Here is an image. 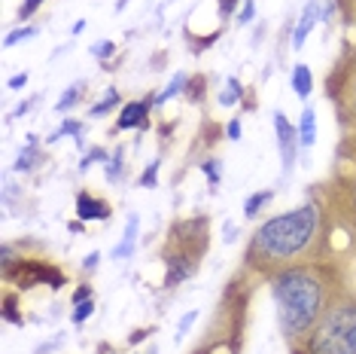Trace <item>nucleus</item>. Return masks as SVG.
Wrapping results in <instances>:
<instances>
[{
	"label": "nucleus",
	"instance_id": "nucleus-1",
	"mask_svg": "<svg viewBox=\"0 0 356 354\" xmlns=\"http://www.w3.org/2000/svg\"><path fill=\"white\" fill-rule=\"evenodd\" d=\"M274 305H277L280 330L289 339L311 333L320 324V311L326 305L323 281L311 269H286L274 278Z\"/></svg>",
	"mask_w": 356,
	"mask_h": 354
},
{
	"label": "nucleus",
	"instance_id": "nucleus-10",
	"mask_svg": "<svg viewBox=\"0 0 356 354\" xmlns=\"http://www.w3.org/2000/svg\"><path fill=\"white\" fill-rule=\"evenodd\" d=\"M293 88H296V95L302 101L311 98V92H314V77H311V68L307 64H296L293 68Z\"/></svg>",
	"mask_w": 356,
	"mask_h": 354
},
{
	"label": "nucleus",
	"instance_id": "nucleus-32",
	"mask_svg": "<svg viewBox=\"0 0 356 354\" xmlns=\"http://www.w3.org/2000/svg\"><path fill=\"white\" fill-rule=\"evenodd\" d=\"M25 83H28V74H15V77L10 79V88H22Z\"/></svg>",
	"mask_w": 356,
	"mask_h": 354
},
{
	"label": "nucleus",
	"instance_id": "nucleus-2",
	"mask_svg": "<svg viewBox=\"0 0 356 354\" xmlns=\"http://www.w3.org/2000/svg\"><path fill=\"white\" fill-rule=\"evenodd\" d=\"M320 229V208L307 202L296 211H286L280 217H271L256 229L253 241H250V256L262 266L271 263H286L298 256L311 245V238Z\"/></svg>",
	"mask_w": 356,
	"mask_h": 354
},
{
	"label": "nucleus",
	"instance_id": "nucleus-8",
	"mask_svg": "<svg viewBox=\"0 0 356 354\" xmlns=\"http://www.w3.org/2000/svg\"><path fill=\"white\" fill-rule=\"evenodd\" d=\"M192 275V260H186V256H168V278H165V284L168 287H177L180 281H186Z\"/></svg>",
	"mask_w": 356,
	"mask_h": 354
},
{
	"label": "nucleus",
	"instance_id": "nucleus-14",
	"mask_svg": "<svg viewBox=\"0 0 356 354\" xmlns=\"http://www.w3.org/2000/svg\"><path fill=\"white\" fill-rule=\"evenodd\" d=\"M116 104H119V92H116V88H110V92H107V98L95 104V107L88 110V114H92V116H104V114H110V110L116 107Z\"/></svg>",
	"mask_w": 356,
	"mask_h": 354
},
{
	"label": "nucleus",
	"instance_id": "nucleus-18",
	"mask_svg": "<svg viewBox=\"0 0 356 354\" xmlns=\"http://www.w3.org/2000/svg\"><path fill=\"white\" fill-rule=\"evenodd\" d=\"M92 315H95V300L79 302V305H76V311H74V324H83V321H88Z\"/></svg>",
	"mask_w": 356,
	"mask_h": 354
},
{
	"label": "nucleus",
	"instance_id": "nucleus-26",
	"mask_svg": "<svg viewBox=\"0 0 356 354\" xmlns=\"http://www.w3.org/2000/svg\"><path fill=\"white\" fill-rule=\"evenodd\" d=\"M107 159H110L107 153H104L101 147H95V150H92V156H86V159H83V168H88L92 162H107Z\"/></svg>",
	"mask_w": 356,
	"mask_h": 354
},
{
	"label": "nucleus",
	"instance_id": "nucleus-19",
	"mask_svg": "<svg viewBox=\"0 0 356 354\" xmlns=\"http://www.w3.org/2000/svg\"><path fill=\"white\" fill-rule=\"evenodd\" d=\"M119 171H122V150L113 153V159H110V165H107V180L116 183L119 180Z\"/></svg>",
	"mask_w": 356,
	"mask_h": 354
},
{
	"label": "nucleus",
	"instance_id": "nucleus-5",
	"mask_svg": "<svg viewBox=\"0 0 356 354\" xmlns=\"http://www.w3.org/2000/svg\"><path fill=\"white\" fill-rule=\"evenodd\" d=\"M76 217L79 220H107L110 208H107L104 199L92 196V192H79L76 196Z\"/></svg>",
	"mask_w": 356,
	"mask_h": 354
},
{
	"label": "nucleus",
	"instance_id": "nucleus-35",
	"mask_svg": "<svg viewBox=\"0 0 356 354\" xmlns=\"http://www.w3.org/2000/svg\"><path fill=\"white\" fill-rule=\"evenodd\" d=\"M149 333H152V330H137V333L131 336V342H140V339H143V336H149Z\"/></svg>",
	"mask_w": 356,
	"mask_h": 354
},
{
	"label": "nucleus",
	"instance_id": "nucleus-38",
	"mask_svg": "<svg viewBox=\"0 0 356 354\" xmlns=\"http://www.w3.org/2000/svg\"><path fill=\"white\" fill-rule=\"evenodd\" d=\"M353 202H356V192H353Z\"/></svg>",
	"mask_w": 356,
	"mask_h": 354
},
{
	"label": "nucleus",
	"instance_id": "nucleus-11",
	"mask_svg": "<svg viewBox=\"0 0 356 354\" xmlns=\"http://www.w3.org/2000/svg\"><path fill=\"white\" fill-rule=\"evenodd\" d=\"M134 238H137V214L128 217L125 236H122V241L116 245V251H113V256H116V260H128V256L134 254Z\"/></svg>",
	"mask_w": 356,
	"mask_h": 354
},
{
	"label": "nucleus",
	"instance_id": "nucleus-21",
	"mask_svg": "<svg viewBox=\"0 0 356 354\" xmlns=\"http://www.w3.org/2000/svg\"><path fill=\"white\" fill-rule=\"evenodd\" d=\"M40 6H43V0H22V6H19V19H31Z\"/></svg>",
	"mask_w": 356,
	"mask_h": 354
},
{
	"label": "nucleus",
	"instance_id": "nucleus-23",
	"mask_svg": "<svg viewBox=\"0 0 356 354\" xmlns=\"http://www.w3.org/2000/svg\"><path fill=\"white\" fill-rule=\"evenodd\" d=\"M201 168H204L207 180H210V183H213V187H216V183H220V171H222V168H220V162H213V159H207V162L201 165Z\"/></svg>",
	"mask_w": 356,
	"mask_h": 354
},
{
	"label": "nucleus",
	"instance_id": "nucleus-28",
	"mask_svg": "<svg viewBox=\"0 0 356 354\" xmlns=\"http://www.w3.org/2000/svg\"><path fill=\"white\" fill-rule=\"evenodd\" d=\"M92 52L98 55V59H107V55L113 52V43H110V40H101V43H95V46H92Z\"/></svg>",
	"mask_w": 356,
	"mask_h": 354
},
{
	"label": "nucleus",
	"instance_id": "nucleus-22",
	"mask_svg": "<svg viewBox=\"0 0 356 354\" xmlns=\"http://www.w3.org/2000/svg\"><path fill=\"white\" fill-rule=\"evenodd\" d=\"M186 92H189L192 101H201V95H204V79L195 77V83H189V79H186Z\"/></svg>",
	"mask_w": 356,
	"mask_h": 354
},
{
	"label": "nucleus",
	"instance_id": "nucleus-29",
	"mask_svg": "<svg viewBox=\"0 0 356 354\" xmlns=\"http://www.w3.org/2000/svg\"><path fill=\"white\" fill-rule=\"evenodd\" d=\"M86 300H92V287H88V284H83V287H76V291H74V302L76 305L86 302Z\"/></svg>",
	"mask_w": 356,
	"mask_h": 354
},
{
	"label": "nucleus",
	"instance_id": "nucleus-3",
	"mask_svg": "<svg viewBox=\"0 0 356 354\" xmlns=\"http://www.w3.org/2000/svg\"><path fill=\"white\" fill-rule=\"evenodd\" d=\"M307 351L311 354H356V305L332 309L314 327Z\"/></svg>",
	"mask_w": 356,
	"mask_h": 354
},
{
	"label": "nucleus",
	"instance_id": "nucleus-17",
	"mask_svg": "<svg viewBox=\"0 0 356 354\" xmlns=\"http://www.w3.org/2000/svg\"><path fill=\"white\" fill-rule=\"evenodd\" d=\"M180 88H186V77H183V74H177V77L171 79V83H168V88H165V92H161V95H159V98H156V101H159V104H165L168 98H174V95H177V92H180Z\"/></svg>",
	"mask_w": 356,
	"mask_h": 354
},
{
	"label": "nucleus",
	"instance_id": "nucleus-37",
	"mask_svg": "<svg viewBox=\"0 0 356 354\" xmlns=\"http://www.w3.org/2000/svg\"><path fill=\"white\" fill-rule=\"evenodd\" d=\"M52 348H55V342H46V345H40V351H37V354H49Z\"/></svg>",
	"mask_w": 356,
	"mask_h": 354
},
{
	"label": "nucleus",
	"instance_id": "nucleus-7",
	"mask_svg": "<svg viewBox=\"0 0 356 354\" xmlns=\"http://www.w3.org/2000/svg\"><path fill=\"white\" fill-rule=\"evenodd\" d=\"M317 19H320V6H317V0H307L305 13H302V22H298L296 37H293V46H296V49H302V43L307 40V34L314 31V25H317Z\"/></svg>",
	"mask_w": 356,
	"mask_h": 354
},
{
	"label": "nucleus",
	"instance_id": "nucleus-27",
	"mask_svg": "<svg viewBox=\"0 0 356 354\" xmlns=\"http://www.w3.org/2000/svg\"><path fill=\"white\" fill-rule=\"evenodd\" d=\"M79 128H83V125H79L76 119H67V123L61 125V132L55 134V138H61V134H74V138H79Z\"/></svg>",
	"mask_w": 356,
	"mask_h": 354
},
{
	"label": "nucleus",
	"instance_id": "nucleus-15",
	"mask_svg": "<svg viewBox=\"0 0 356 354\" xmlns=\"http://www.w3.org/2000/svg\"><path fill=\"white\" fill-rule=\"evenodd\" d=\"M79 95H83V83H76L74 88H67V92H64V95H61V101H58V104H55V107H58V110H61V114H64V110H70V107H74V104H76V98H79Z\"/></svg>",
	"mask_w": 356,
	"mask_h": 354
},
{
	"label": "nucleus",
	"instance_id": "nucleus-16",
	"mask_svg": "<svg viewBox=\"0 0 356 354\" xmlns=\"http://www.w3.org/2000/svg\"><path fill=\"white\" fill-rule=\"evenodd\" d=\"M241 92H244V88H241L238 79H229V86H225V92L220 95V104H225V107H232V104L241 98Z\"/></svg>",
	"mask_w": 356,
	"mask_h": 354
},
{
	"label": "nucleus",
	"instance_id": "nucleus-34",
	"mask_svg": "<svg viewBox=\"0 0 356 354\" xmlns=\"http://www.w3.org/2000/svg\"><path fill=\"white\" fill-rule=\"evenodd\" d=\"M234 3H238V0H220V6H222V15H229V13L234 10Z\"/></svg>",
	"mask_w": 356,
	"mask_h": 354
},
{
	"label": "nucleus",
	"instance_id": "nucleus-13",
	"mask_svg": "<svg viewBox=\"0 0 356 354\" xmlns=\"http://www.w3.org/2000/svg\"><path fill=\"white\" fill-rule=\"evenodd\" d=\"M37 162H40V153L34 147H25V150H22V156L15 159V171H31Z\"/></svg>",
	"mask_w": 356,
	"mask_h": 354
},
{
	"label": "nucleus",
	"instance_id": "nucleus-6",
	"mask_svg": "<svg viewBox=\"0 0 356 354\" xmlns=\"http://www.w3.org/2000/svg\"><path fill=\"white\" fill-rule=\"evenodd\" d=\"M152 101H156V98H143V101H131V104H125L122 114H119V123H116L119 132H128V128H134V125H143V123H147V114H149Z\"/></svg>",
	"mask_w": 356,
	"mask_h": 354
},
{
	"label": "nucleus",
	"instance_id": "nucleus-9",
	"mask_svg": "<svg viewBox=\"0 0 356 354\" xmlns=\"http://www.w3.org/2000/svg\"><path fill=\"white\" fill-rule=\"evenodd\" d=\"M314 141H317V114H314V107H305L302 123H298V144L302 147H314Z\"/></svg>",
	"mask_w": 356,
	"mask_h": 354
},
{
	"label": "nucleus",
	"instance_id": "nucleus-4",
	"mask_svg": "<svg viewBox=\"0 0 356 354\" xmlns=\"http://www.w3.org/2000/svg\"><path fill=\"white\" fill-rule=\"evenodd\" d=\"M274 128H277V147H280V168L283 174L293 171L296 165V147H298V128L283 114H274Z\"/></svg>",
	"mask_w": 356,
	"mask_h": 354
},
{
	"label": "nucleus",
	"instance_id": "nucleus-25",
	"mask_svg": "<svg viewBox=\"0 0 356 354\" xmlns=\"http://www.w3.org/2000/svg\"><path fill=\"white\" fill-rule=\"evenodd\" d=\"M195 318H198V311H186L183 321H180V330H177V339H183V336H186V330L192 327V321H195Z\"/></svg>",
	"mask_w": 356,
	"mask_h": 354
},
{
	"label": "nucleus",
	"instance_id": "nucleus-12",
	"mask_svg": "<svg viewBox=\"0 0 356 354\" xmlns=\"http://www.w3.org/2000/svg\"><path fill=\"white\" fill-rule=\"evenodd\" d=\"M274 199V192L271 190H262V192H253V196L247 199V205H244V217H256L259 211H262L265 205H268Z\"/></svg>",
	"mask_w": 356,
	"mask_h": 354
},
{
	"label": "nucleus",
	"instance_id": "nucleus-33",
	"mask_svg": "<svg viewBox=\"0 0 356 354\" xmlns=\"http://www.w3.org/2000/svg\"><path fill=\"white\" fill-rule=\"evenodd\" d=\"M98 263H101V256H98V254H88L86 260H83V266H86V269H95V266H98Z\"/></svg>",
	"mask_w": 356,
	"mask_h": 354
},
{
	"label": "nucleus",
	"instance_id": "nucleus-30",
	"mask_svg": "<svg viewBox=\"0 0 356 354\" xmlns=\"http://www.w3.org/2000/svg\"><path fill=\"white\" fill-rule=\"evenodd\" d=\"M238 19H241V25H247V22L253 19V0H247V3H244V13H241Z\"/></svg>",
	"mask_w": 356,
	"mask_h": 354
},
{
	"label": "nucleus",
	"instance_id": "nucleus-24",
	"mask_svg": "<svg viewBox=\"0 0 356 354\" xmlns=\"http://www.w3.org/2000/svg\"><path fill=\"white\" fill-rule=\"evenodd\" d=\"M156 174H159V162H149V168L140 177V187H147V190L156 187Z\"/></svg>",
	"mask_w": 356,
	"mask_h": 354
},
{
	"label": "nucleus",
	"instance_id": "nucleus-36",
	"mask_svg": "<svg viewBox=\"0 0 356 354\" xmlns=\"http://www.w3.org/2000/svg\"><path fill=\"white\" fill-rule=\"evenodd\" d=\"M31 104H34V101H25V104H22V107H19V110H15V116H22V114H28V110H31Z\"/></svg>",
	"mask_w": 356,
	"mask_h": 354
},
{
	"label": "nucleus",
	"instance_id": "nucleus-31",
	"mask_svg": "<svg viewBox=\"0 0 356 354\" xmlns=\"http://www.w3.org/2000/svg\"><path fill=\"white\" fill-rule=\"evenodd\" d=\"M229 138L232 141L241 138V119H232V123H229Z\"/></svg>",
	"mask_w": 356,
	"mask_h": 354
},
{
	"label": "nucleus",
	"instance_id": "nucleus-20",
	"mask_svg": "<svg viewBox=\"0 0 356 354\" xmlns=\"http://www.w3.org/2000/svg\"><path fill=\"white\" fill-rule=\"evenodd\" d=\"M37 34V28H22V31H15V34H10L3 40V46H15V43H22V40H31Z\"/></svg>",
	"mask_w": 356,
	"mask_h": 354
}]
</instances>
